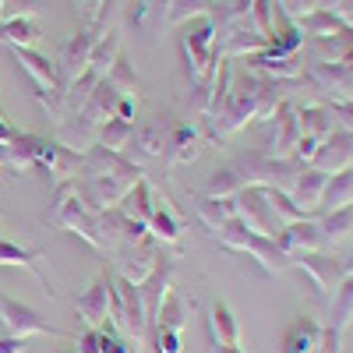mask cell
I'll use <instances>...</instances> for the list:
<instances>
[{"instance_id":"cell-31","label":"cell","mask_w":353,"mask_h":353,"mask_svg":"<svg viewBox=\"0 0 353 353\" xmlns=\"http://www.w3.org/2000/svg\"><path fill=\"white\" fill-rule=\"evenodd\" d=\"M318 226H321V241H325V248L343 244L350 233H353V205L336 209V212H325V216L318 219Z\"/></svg>"},{"instance_id":"cell-6","label":"cell","mask_w":353,"mask_h":353,"mask_svg":"<svg viewBox=\"0 0 353 353\" xmlns=\"http://www.w3.org/2000/svg\"><path fill=\"white\" fill-rule=\"evenodd\" d=\"M110 321L113 329L128 336L131 343H145L152 332V321L145 314V304H141V293L134 283L113 276V293H110Z\"/></svg>"},{"instance_id":"cell-17","label":"cell","mask_w":353,"mask_h":353,"mask_svg":"<svg viewBox=\"0 0 353 353\" xmlns=\"http://www.w3.org/2000/svg\"><path fill=\"white\" fill-rule=\"evenodd\" d=\"M110 293H113V276L103 272V276L92 283V290H85L81 297L74 301V311H78V318L85 321L88 329L110 325Z\"/></svg>"},{"instance_id":"cell-33","label":"cell","mask_w":353,"mask_h":353,"mask_svg":"<svg viewBox=\"0 0 353 353\" xmlns=\"http://www.w3.org/2000/svg\"><path fill=\"white\" fill-rule=\"evenodd\" d=\"M188 311H191V304L184 301V293H181V290H170V297L163 301V307H159V314H156L152 325L181 332V329L188 325Z\"/></svg>"},{"instance_id":"cell-3","label":"cell","mask_w":353,"mask_h":353,"mask_svg":"<svg viewBox=\"0 0 353 353\" xmlns=\"http://www.w3.org/2000/svg\"><path fill=\"white\" fill-rule=\"evenodd\" d=\"M216 241H219L226 251L248 254V258L258 265V276H265V279H272V276H279V272L290 269V258L276 248L272 237L251 233V230H248L244 223H237V219H230L226 226H219V230H216Z\"/></svg>"},{"instance_id":"cell-5","label":"cell","mask_w":353,"mask_h":353,"mask_svg":"<svg viewBox=\"0 0 353 353\" xmlns=\"http://www.w3.org/2000/svg\"><path fill=\"white\" fill-rule=\"evenodd\" d=\"M216 21L212 14H201V18H191V25L184 28L181 36V50H184V74L191 85H201L209 81V74L216 71Z\"/></svg>"},{"instance_id":"cell-10","label":"cell","mask_w":353,"mask_h":353,"mask_svg":"<svg viewBox=\"0 0 353 353\" xmlns=\"http://www.w3.org/2000/svg\"><path fill=\"white\" fill-rule=\"evenodd\" d=\"M233 219L244 223L251 233H261V237H276V216L269 209V198H265V188H244L233 194Z\"/></svg>"},{"instance_id":"cell-30","label":"cell","mask_w":353,"mask_h":353,"mask_svg":"<svg viewBox=\"0 0 353 353\" xmlns=\"http://www.w3.org/2000/svg\"><path fill=\"white\" fill-rule=\"evenodd\" d=\"M346 205H353V166L332 173L329 184H325V198H321V209L325 212L346 209Z\"/></svg>"},{"instance_id":"cell-32","label":"cell","mask_w":353,"mask_h":353,"mask_svg":"<svg viewBox=\"0 0 353 353\" xmlns=\"http://www.w3.org/2000/svg\"><path fill=\"white\" fill-rule=\"evenodd\" d=\"M149 233L159 244H176V241H181V219H176L173 209L166 201H159V198H156V209L149 216Z\"/></svg>"},{"instance_id":"cell-9","label":"cell","mask_w":353,"mask_h":353,"mask_svg":"<svg viewBox=\"0 0 353 353\" xmlns=\"http://www.w3.org/2000/svg\"><path fill=\"white\" fill-rule=\"evenodd\" d=\"M0 329H4V336H14V339H28V336H57V339H64V332L57 325H50L39 311H32L28 304L11 301L8 293H0Z\"/></svg>"},{"instance_id":"cell-27","label":"cell","mask_w":353,"mask_h":353,"mask_svg":"<svg viewBox=\"0 0 353 353\" xmlns=\"http://www.w3.org/2000/svg\"><path fill=\"white\" fill-rule=\"evenodd\" d=\"M124 216H131V219H138V223H145L149 226V216H152V209H156V194H152V188H149V181H141L121 198V205H117Z\"/></svg>"},{"instance_id":"cell-2","label":"cell","mask_w":353,"mask_h":353,"mask_svg":"<svg viewBox=\"0 0 353 353\" xmlns=\"http://www.w3.org/2000/svg\"><path fill=\"white\" fill-rule=\"evenodd\" d=\"M46 223L57 226V230L74 233V237H81L88 248H96L99 254L110 251V248H106V237H103V230H99V219H96L92 209H88V201L81 198V191H78L74 181H61V184L53 188Z\"/></svg>"},{"instance_id":"cell-40","label":"cell","mask_w":353,"mask_h":353,"mask_svg":"<svg viewBox=\"0 0 353 353\" xmlns=\"http://www.w3.org/2000/svg\"><path fill=\"white\" fill-rule=\"evenodd\" d=\"M276 4H279V11L286 14V21L297 25L301 18H307L311 11H318V8H321V0H276Z\"/></svg>"},{"instance_id":"cell-34","label":"cell","mask_w":353,"mask_h":353,"mask_svg":"<svg viewBox=\"0 0 353 353\" xmlns=\"http://www.w3.org/2000/svg\"><path fill=\"white\" fill-rule=\"evenodd\" d=\"M117 57H121V36H117V28H106V36H99L92 57H88V68H92L99 78H106Z\"/></svg>"},{"instance_id":"cell-44","label":"cell","mask_w":353,"mask_h":353,"mask_svg":"<svg viewBox=\"0 0 353 353\" xmlns=\"http://www.w3.org/2000/svg\"><path fill=\"white\" fill-rule=\"evenodd\" d=\"M14 138H18V131H14V128L4 121V117H0V145H11Z\"/></svg>"},{"instance_id":"cell-14","label":"cell","mask_w":353,"mask_h":353,"mask_svg":"<svg viewBox=\"0 0 353 353\" xmlns=\"http://www.w3.org/2000/svg\"><path fill=\"white\" fill-rule=\"evenodd\" d=\"M163 152H166V128L159 121H145V124H134V131H131L121 156L128 163H134L138 170H145L149 163L163 159Z\"/></svg>"},{"instance_id":"cell-46","label":"cell","mask_w":353,"mask_h":353,"mask_svg":"<svg viewBox=\"0 0 353 353\" xmlns=\"http://www.w3.org/2000/svg\"><path fill=\"white\" fill-rule=\"evenodd\" d=\"M4 8H8V0H0V21H4Z\"/></svg>"},{"instance_id":"cell-20","label":"cell","mask_w":353,"mask_h":353,"mask_svg":"<svg viewBox=\"0 0 353 353\" xmlns=\"http://www.w3.org/2000/svg\"><path fill=\"white\" fill-rule=\"evenodd\" d=\"M325 184H329V173H321L314 166H304L301 176L293 181V188L286 194L293 198V205H301L304 212H318L321 209V198H325Z\"/></svg>"},{"instance_id":"cell-25","label":"cell","mask_w":353,"mask_h":353,"mask_svg":"<svg viewBox=\"0 0 353 353\" xmlns=\"http://www.w3.org/2000/svg\"><path fill=\"white\" fill-rule=\"evenodd\" d=\"M297 124H301V134H307V138H318V141H325V138L336 131V121H332V106H329V103L297 106Z\"/></svg>"},{"instance_id":"cell-47","label":"cell","mask_w":353,"mask_h":353,"mask_svg":"<svg viewBox=\"0 0 353 353\" xmlns=\"http://www.w3.org/2000/svg\"><path fill=\"white\" fill-rule=\"evenodd\" d=\"M0 219H4V209H0Z\"/></svg>"},{"instance_id":"cell-35","label":"cell","mask_w":353,"mask_h":353,"mask_svg":"<svg viewBox=\"0 0 353 353\" xmlns=\"http://www.w3.org/2000/svg\"><path fill=\"white\" fill-rule=\"evenodd\" d=\"M265 198H269V209L276 216L279 226L286 223H301V219H311V212H304L301 205H293V198L283 191V188H265Z\"/></svg>"},{"instance_id":"cell-28","label":"cell","mask_w":353,"mask_h":353,"mask_svg":"<svg viewBox=\"0 0 353 353\" xmlns=\"http://www.w3.org/2000/svg\"><path fill=\"white\" fill-rule=\"evenodd\" d=\"M209 329H212V343L219 346H241V321L226 304H212V318H209Z\"/></svg>"},{"instance_id":"cell-16","label":"cell","mask_w":353,"mask_h":353,"mask_svg":"<svg viewBox=\"0 0 353 353\" xmlns=\"http://www.w3.org/2000/svg\"><path fill=\"white\" fill-rule=\"evenodd\" d=\"M173 276H176V258L163 254L159 265L138 283V293H141V304H145V314H149V321H156L163 301L170 297V290H173Z\"/></svg>"},{"instance_id":"cell-36","label":"cell","mask_w":353,"mask_h":353,"mask_svg":"<svg viewBox=\"0 0 353 353\" xmlns=\"http://www.w3.org/2000/svg\"><path fill=\"white\" fill-rule=\"evenodd\" d=\"M198 219L216 233L219 226H226L233 219V198H209V194H205L198 201Z\"/></svg>"},{"instance_id":"cell-19","label":"cell","mask_w":353,"mask_h":353,"mask_svg":"<svg viewBox=\"0 0 353 353\" xmlns=\"http://www.w3.org/2000/svg\"><path fill=\"white\" fill-rule=\"evenodd\" d=\"M39 251L36 248H21V244H14V241H4L0 237V269H28L36 276V283L50 293V297H57V290H53V283L43 276V269H39Z\"/></svg>"},{"instance_id":"cell-29","label":"cell","mask_w":353,"mask_h":353,"mask_svg":"<svg viewBox=\"0 0 353 353\" xmlns=\"http://www.w3.org/2000/svg\"><path fill=\"white\" fill-rule=\"evenodd\" d=\"M297 28H301V36H307V39H325V36H339V32H346L350 25L339 21L332 11L318 8V11H311L307 18H301Z\"/></svg>"},{"instance_id":"cell-18","label":"cell","mask_w":353,"mask_h":353,"mask_svg":"<svg viewBox=\"0 0 353 353\" xmlns=\"http://www.w3.org/2000/svg\"><path fill=\"white\" fill-rule=\"evenodd\" d=\"M311 166L321 170V173H329V176L346 170V166H353V131H332L325 141H321V149L311 159Z\"/></svg>"},{"instance_id":"cell-38","label":"cell","mask_w":353,"mask_h":353,"mask_svg":"<svg viewBox=\"0 0 353 353\" xmlns=\"http://www.w3.org/2000/svg\"><path fill=\"white\" fill-rule=\"evenodd\" d=\"M106 81H110L121 96H134V99H138V92H141V81H138L134 68L124 61V57H117V61H113V68H110Z\"/></svg>"},{"instance_id":"cell-26","label":"cell","mask_w":353,"mask_h":353,"mask_svg":"<svg viewBox=\"0 0 353 353\" xmlns=\"http://www.w3.org/2000/svg\"><path fill=\"white\" fill-rule=\"evenodd\" d=\"M43 39V28L32 14H14L8 21H0V43L8 46H36Z\"/></svg>"},{"instance_id":"cell-41","label":"cell","mask_w":353,"mask_h":353,"mask_svg":"<svg viewBox=\"0 0 353 353\" xmlns=\"http://www.w3.org/2000/svg\"><path fill=\"white\" fill-rule=\"evenodd\" d=\"M152 343H156V353H184V343H181V332L176 329L152 325Z\"/></svg>"},{"instance_id":"cell-4","label":"cell","mask_w":353,"mask_h":353,"mask_svg":"<svg viewBox=\"0 0 353 353\" xmlns=\"http://www.w3.org/2000/svg\"><path fill=\"white\" fill-rule=\"evenodd\" d=\"M14 61L21 64V71L32 78L36 85V96L39 103L50 110V117H64V106H68V85L61 78V68H57L50 57L36 53L32 46H11Z\"/></svg>"},{"instance_id":"cell-37","label":"cell","mask_w":353,"mask_h":353,"mask_svg":"<svg viewBox=\"0 0 353 353\" xmlns=\"http://www.w3.org/2000/svg\"><path fill=\"white\" fill-rule=\"evenodd\" d=\"M131 131H134L131 121H117V117H110V121L99 128V134H96V145H103V149H110V152H124Z\"/></svg>"},{"instance_id":"cell-42","label":"cell","mask_w":353,"mask_h":353,"mask_svg":"<svg viewBox=\"0 0 353 353\" xmlns=\"http://www.w3.org/2000/svg\"><path fill=\"white\" fill-rule=\"evenodd\" d=\"M113 117H117V121H131V124H134L138 99H134V96H121V99H117V106H113Z\"/></svg>"},{"instance_id":"cell-12","label":"cell","mask_w":353,"mask_h":353,"mask_svg":"<svg viewBox=\"0 0 353 353\" xmlns=\"http://www.w3.org/2000/svg\"><path fill=\"white\" fill-rule=\"evenodd\" d=\"M113 254H117V276L138 286V283H141V279H145V276H149V272L156 269V265H159L163 248H159V241L149 233L145 241L128 244V248H117Z\"/></svg>"},{"instance_id":"cell-22","label":"cell","mask_w":353,"mask_h":353,"mask_svg":"<svg viewBox=\"0 0 353 353\" xmlns=\"http://www.w3.org/2000/svg\"><path fill=\"white\" fill-rule=\"evenodd\" d=\"M248 71L261 74V78H272V81H297L304 74V61L297 53L293 57H265V53H254L248 57Z\"/></svg>"},{"instance_id":"cell-45","label":"cell","mask_w":353,"mask_h":353,"mask_svg":"<svg viewBox=\"0 0 353 353\" xmlns=\"http://www.w3.org/2000/svg\"><path fill=\"white\" fill-rule=\"evenodd\" d=\"M209 353H244V350H241V346H219V343H212Z\"/></svg>"},{"instance_id":"cell-13","label":"cell","mask_w":353,"mask_h":353,"mask_svg":"<svg viewBox=\"0 0 353 353\" xmlns=\"http://www.w3.org/2000/svg\"><path fill=\"white\" fill-rule=\"evenodd\" d=\"M290 265H297V269H304V272L311 276L314 290H318L325 301H332V297H336L339 283L346 279L343 258H336V254H325V251H311V254H301V258H293Z\"/></svg>"},{"instance_id":"cell-23","label":"cell","mask_w":353,"mask_h":353,"mask_svg":"<svg viewBox=\"0 0 353 353\" xmlns=\"http://www.w3.org/2000/svg\"><path fill=\"white\" fill-rule=\"evenodd\" d=\"M78 353H134V346L128 343V336H121L117 329L103 325V329H88L85 336L74 339Z\"/></svg>"},{"instance_id":"cell-8","label":"cell","mask_w":353,"mask_h":353,"mask_svg":"<svg viewBox=\"0 0 353 353\" xmlns=\"http://www.w3.org/2000/svg\"><path fill=\"white\" fill-rule=\"evenodd\" d=\"M18 141L28 149V156H32L36 166L57 173L61 181H71V176L78 173V166H81V152L68 149L64 141H50V138H39V134H18Z\"/></svg>"},{"instance_id":"cell-1","label":"cell","mask_w":353,"mask_h":353,"mask_svg":"<svg viewBox=\"0 0 353 353\" xmlns=\"http://www.w3.org/2000/svg\"><path fill=\"white\" fill-rule=\"evenodd\" d=\"M81 198L88 201V209H113L121 205V198L141 181V170L134 163H128L121 152H110L103 145H88L81 152Z\"/></svg>"},{"instance_id":"cell-11","label":"cell","mask_w":353,"mask_h":353,"mask_svg":"<svg viewBox=\"0 0 353 353\" xmlns=\"http://www.w3.org/2000/svg\"><path fill=\"white\" fill-rule=\"evenodd\" d=\"M304 78L321 99L353 103V68L350 64H304Z\"/></svg>"},{"instance_id":"cell-7","label":"cell","mask_w":353,"mask_h":353,"mask_svg":"<svg viewBox=\"0 0 353 353\" xmlns=\"http://www.w3.org/2000/svg\"><path fill=\"white\" fill-rule=\"evenodd\" d=\"M301 141V124H297V106L279 103L269 121H261V149L272 159H293V149Z\"/></svg>"},{"instance_id":"cell-43","label":"cell","mask_w":353,"mask_h":353,"mask_svg":"<svg viewBox=\"0 0 353 353\" xmlns=\"http://www.w3.org/2000/svg\"><path fill=\"white\" fill-rule=\"evenodd\" d=\"M0 353H25V339H14V336H0Z\"/></svg>"},{"instance_id":"cell-21","label":"cell","mask_w":353,"mask_h":353,"mask_svg":"<svg viewBox=\"0 0 353 353\" xmlns=\"http://www.w3.org/2000/svg\"><path fill=\"white\" fill-rule=\"evenodd\" d=\"M201 131L194 128V124H173L170 131H166V163L170 166H181V163H191L194 156H198V149H201Z\"/></svg>"},{"instance_id":"cell-39","label":"cell","mask_w":353,"mask_h":353,"mask_svg":"<svg viewBox=\"0 0 353 353\" xmlns=\"http://www.w3.org/2000/svg\"><path fill=\"white\" fill-rule=\"evenodd\" d=\"M201 14H212V0H173L170 11H166V21L170 25H184V21L201 18Z\"/></svg>"},{"instance_id":"cell-24","label":"cell","mask_w":353,"mask_h":353,"mask_svg":"<svg viewBox=\"0 0 353 353\" xmlns=\"http://www.w3.org/2000/svg\"><path fill=\"white\" fill-rule=\"evenodd\" d=\"M318 343H321V325L314 318L301 314L283 336V353H318Z\"/></svg>"},{"instance_id":"cell-15","label":"cell","mask_w":353,"mask_h":353,"mask_svg":"<svg viewBox=\"0 0 353 353\" xmlns=\"http://www.w3.org/2000/svg\"><path fill=\"white\" fill-rule=\"evenodd\" d=\"M276 248L293 261L301 254H311V251H325V241H321V226L318 219H301V223H286L276 230Z\"/></svg>"}]
</instances>
